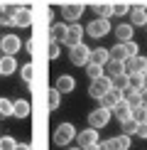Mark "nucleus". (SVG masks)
<instances>
[{"instance_id": "43", "label": "nucleus", "mask_w": 147, "mask_h": 150, "mask_svg": "<svg viewBox=\"0 0 147 150\" xmlns=\"http://www.w3.org/2000/svg\"><path fill=\"white\" fill-rule=\"evenodd\" d=\"M81 150H98V145H88V148H81Z\"/></svg>"}, {"instance_id": "8", "label": "nucleus", "mask_w": 147, "mask_h": 150, "mask_svg": "<svg viewBox=\"0 0 147 150\" xmlns=\"http://www.w3.org/2000/svg\"><path fill=\"white\" fill-rule=\"evenodd\" d=\"M20 47H22V42H20L17 35H5L3 40H0V49H3L5 54H10V57H15V52H20Z\"/></svg>"}, {"instance_id": "6", "label": "nucleus", "mask_w": 147, "mask_h": 150, "mask_svg": "<svg viewBox=\"0 0 147 150\" xmlns=\"http://www.w3.org/2000/svg\"><path fill=\"white\" fill-rule=\"evenodd\" d=\"M83 15V5L81 3H64L61 5V17L69 22H78V17Z\"/></svg>"}, {"instance_id": "25", "label": "nucleus", "mask_w": 147, "mask_h": 150, "mask_svg": "<svg viewBox=\"0 0 147 150\" xmlns=\"http://www.w3.org/2000/svg\"><path fill=\"white\" fill-rule=\"evenodd\" d=\"M96 15L98 17H103V20H108V17H113V5H108V3H101V5H96Z\"/></svg>"}, {"instance_id": "33", "label": "nucleus", "mask_w": 147, "mask_h": 150, "mask_svg": "<svg viewBox=\"0 0 147 150\" xmlns=\"http://www.w3.org/2000/svg\"><path fill=\"white\" fill-rule=\"evenodd\" d=\"M127 12H130V5H127V3H115L113 5V15H127Z\"/></svg>"}, {"instance_id": "17", "label": "nucleus", "mask_w": 147, "mask_h": 150, "mask_svg": "<svg viewBox=\"0 0 147 150\" xmlns=\"http://www.w3.org/2000/svg\"><path fill=\"white\" fill-rule=\"evenodd\" d=\"M113 32H115V42H130L132 40V25L123 22V25H118V27L113 30Z\"/></svg>"}, {"instance_id": "16", "label": "nucleus", "mask_w": 147, "mask_h": 150, "mask_svg": "<svg viewBox=\"0 0 147 150\" xmlns=\"http://www.w3.org/2000/svg\"><path fill=\"white\" fill-rule=\"evenodd\" d=\"M108 52H110V59H118V62H125V59H130V54H127V47H125V42H115V45L110 47Z\"/></svg>"}, {"instance_id": "30", "label": "nucleus", "mask_w": 147, "mask_h": 150, "mask_svg": "<svg viewBox=\"0 0 147 150\" xmlns=\"http://www.w3.org/2000/svg\"><path fill=\"white\" fill-rule=\"evenodd\" d=\"M8 116H12V101L0 98V118H8Z\"/></svg>"}, {"instance_id": "13", "label": "nucleus", "mask_w": 147, "mask_h": 150, "mask_svg": "<svg viewBox=\"0 0 147 150\" xmlns=\"http://www.w3.org/2000/svg\"><path fill=\"white\" fill-rule=\"evenodd\" d=\"M17 71V62L15 57H10V54H5V57H0V74L3 76H10V74Z\"/></svg>"}, {"instance_id": "5", "label": "nucleus", "mask_w": 147, "mask_h": 150, "mask_svg": "<svg viewBox=\"0 0 147 150\" xmlns=\"http://www.w3.org/2000/svg\"><path fill=\"white\" fill-rule=\"evenodd\" d=\"M88 54H91V49L83 45H76V47H71V52H69V59H71V64H76V67H86L88 64Z\"/></svg>"}, {"instance_id": "18", "label": "nucleus", "mask_w": 147, "mask_h": 150, "mask_svg": "<svg viewBox=\"0 0 147 150\" xmlns=\"http://www.w3.org/2000/svg\"><path fill=\"white\" fill-rule=\"evenodd\" d=\"M74 86H76V81H74V76H59L57 79V84H54V89H57L59 93H69V91H74Z\"/></svg>"}, {"instance_id": "23", "label": "nucleus", "mask_w": 147, "mask_h": 150, "mask_svg": "<svg viewBox=\"0 0 147 150\" xmlns=\"http://www.w3.org/2000/svg\"><path fill=\"white\" fill-rule=\"evenodd\" d=\"M103 69H108L106 76H115V74H125V67H123V62L118 59H108V64L103 67Z\"/></svg>"}, {"instance_id": "36", "label": "nucleus", "mask_w": 147, "mask_h": 150, "mask_svg": "<svg viewBox=\"0 0 147 150\" xmlns=\"http://www.w3.org/2000/svg\"><path fill=\"white\" fill-rule=\"evenodd\" d=\"M137 138H147V123H137V130H135Z\"/></svg>"}, {"instance_id": "19", "label": "nucleus", "mask_w": 147, "mask_h": 150, "mask_svg": "<svg viewBox=\"0 0 147 150\" xmlns=\"http://www.w3.org/2000/svg\"><path fill=\"white\" fill-rule=\"evenodd\" d=\"M12 116H17V118H27V116H29V101H24V98L12 101Z\"/></svg>"}, {"instance_id": "35", "label": "nucleus", "mask_w": 147, "mask_h": 150, "mask_svg": "<svg viewBox=\"0 0 147 150\" xmlns=\"http://www.w3.org/2000/svg\"><path fill=\"white\" fill-rule=\"evenodd\" d=\"M98 150H118L113 145V138H108V140H103V143H98Z\"/></svg>"}, {"instance_id": "39", "label": "nucleus", "mask_w": 147, "mask_h": 150, "mask_svg": "<svg viewBox=\"0 0 147 150\" xmlns=\"http://www.w3.org/2000/svg\"><path fill=\"white\" fill-rule=\"evenodd\" d=\"M24 49L32 54V52H34V40H27V42H24Z\"/></svg>"}, {"instance_id": "14", "label": "nucleus", "mask_w": 147, "mask_h": 150, "mask_svg": "<svg viewBox=\"0 0 147 150\" xmlns=\"http://www.w3.org/2000/svg\"><path fill=\"white\" fill-rule=\"evenodd\" d=\"M113 113H115V118H118L120 123L130 121V113H132V111H130V103H127V101H118V103L113 106Z\"/></svg>"}, {"instance_id": "12", "label": "nucleus", "mask_w": 147, "mask_h": 150, "mask_svg": "<svg viewBox=\"0 0 147 150\" xmlns=\"http://www.w3.org/2000/svg\"><path fill=\"white\" fill-rule=\"evenodd\" d=\"M12 22L20 25V27H29V25H32V10H29V8H17Z\"/></svg>"}, {"instance_id": "40", "label": "nucleus", "mask_w": 147, "mask_h": 150, "mask_svg": "<svg viewBox=\"0 0 147 150\" xmlns=\"http://www.w3.org/2000/svg\"><path fill=\"white\" fill-rule=\"evenodd\" d=\"M140 98H142V106H147V89H140Z\"/></svg>"}, {"instance_id": "20", "label": "nucleus", "mask_w": 147, "mask_h": 150, "mask_svg": "<svg viewBox=\"0 0 147 150\" xmlns=\"http://www.w3.org/2000/svg\"><path fill=\"white\" fill-rule=\"evenodd\" d=\"M123 101H127L130 106H140V103H142V98H140V89H132V86L123 89Z\"/></svg>"}, {"instance_id": "32", "label": "nucleus", "mask_w": 147, "mask_h": 150, "mask_svg": "<svg viewBox=\"0 0 147 150\" xmlns=\"http://www.w3.org/2000/svg\"><path fill=\"white\" fill-rule=\"evenodd\" d=\"M127 81H130V86H132V89H142V74H137V71H135V74H127Z\"/></svg>"}, {"instance_id": "9", "label": "nucleus", "mask_w": 147, "mask_h": 150, "mask_svg": "<svg viewBox=\"0 0 147 150\" xmlns=\"http://www.w3.org/2000/svg\"><path fill=\"white\" fill-rule=\"evenodd\" d=\"M83 32H86V30H83L78 22L69 25V30H66V40H64V45H69V47H76V45H81V40H83Z\"/></svg>"}, {"instance_id": "22", "label": "nucleus", "mask_w": 147, "mask_h": 150, "mask_svg": "<svg viewBox=\"0 0 147 150\" xmlns=\"http://www.w3.org/2000/svg\"><path fill=\"white\" fill-rule=\"evenodd\" d=\"M130 111H132V113H130L132 121H137V123H147V106H142V103H140V106H130Z\"/></svg>"}, {"instance_id": "26", "label": "nucleus", "mask_w": 147, "mask_h": 150, "mask_svg": "<svg viewBox=\"0 0 147 150\" xmlns=\"http://www.w3.org/2000/svg\"><path fill=\"white\" fill-rule=\"evenodd\" d=\"M113 145L118 148V150H130V135H125V133H123V135H115V138H113Z\"/></svg>"}, {"instance_id": "10", "label": "nucleus", "mask_w": 147, "mask_h": 150, "mask_svg": "<svg viewBox=\"0 0 147 150\" xmlns=\"http://www.w3.org/2000/svg\"><path fill=\"white\" fill-rule=\"evenodd\" d=\"M108 59H110V52H108L106 47H96V49H91V54H88V64L106 67V64H108Z\"/></svg>"}, {"instance_id": "41", "label": "nucleus", "mask_w": 147, "mask_h": 150, "mask_svg": "<svg viewBox=\"0 0 147 150\" xmlns=\"http://www.w3.org/2000/svg\"><path fill=\"white\" fill-rule=\"evenodd\" d=\"M15 150H32V148H29L27 143H20V145H15Z\"/></svg>"}, {"instance_id": "2", "label": "nucleus", "mask_w": 147, "mask_h": 150, "mask_svg": "<svg viewBox=\"0 0 147 150\" xmlns=\"http://www.w3.org/2000/svg\"><path fill=\"white\" fill-rule=\"evenodd\" d=\"M74 138H76V128L71 123H59L57 130H54V143L57 145H69Z\"/></svg>"}, {"instance_id": "4", "label": "nucleus", "mask_w": 147, "mask_h": 150, "mask_svg": "<svg viewBox=\"0 0 147 150\" xmlns=\"http://www.w3.org/2000/svg\"><path fill=\"white\" fill-rule=\"evenodd\" d=\"M86 32L93 37V40H101V37H106L110 32V22L103 20V17H96V20H91L88 25H86Z\"/></svg>"}, {"instance_id": "28", "label": "nucleus", "mask_w": 147, "mask_h": 150, "mask_svg": "<svg viewBox=\"0 0 147 150\" xmlns=\"http://www.w3.org/2000/svg\"><path fill=\"white\" fill-rule=\"evenodd\" d=\"M20 76H22L24 81H27V84H32V79H34V67H32V64H22Z\"/></svg>"}, {"instance_id": "37", "label": "nucleus", "mask_w": 147, "mask_h": 150, "mask_svg": "<svg viewBox=\"0 0 147 150\" xmlns=\"http://www.w3.org/2000/svg\"><path fill=\"white\" fill-rule=\"evenodd\" d=\"M125 47H127V54H130V57H135V54H137V42H125Z\"/></svg>"}, {"instance_id": "34", "label": "nucleus", "mask_w": 147, "mask_h": 150, "mask_svg": "<svg viewBox=\"0 0 147 150\" xmlns=\"http://www.w3.org/2000/svg\"><path fill=\"white\" fill-rule=\"evenodd\" d=\"M123 130H125V135H135V130H137V121H125L123 123Z\"/></svg>"}, {"instance_id": "31", "label": "nucleus", "mask_w": 147, "mask_h": 150, "mask_svg": "<svg viewBox=\"0 0 147 150\" xmlns=\"http://www.w3.org/2000/svg\"><path fill=\"white\" fill-rule=\"evenodd\" d=\"M15 145H17V140L12 135H3L0 138V150H15Z\"/></svg>"}, {"instance_id": "3", "label": "nucleus", "mask_w": 147, "mask_h": 150, "mask_svg": "<svg viewBox=\"0 0 147 150\" xmlns=\"http://www.w3.org/2000/svg\"><path fill=\"white\" fill-rule=\"evenodd\" d=\"M110 116H113V111L110 108H96V111H91L88 113V128H103V126H108V121H110Z\"/></svg>"}, {"instance_id": "45", "label": "nucleus", "mask_w": 147, "mask_h": 150, "mask_svg": "<svg viewBox=\"0 0 147 150\" xmlns=\"http://www.w3.org/2000/svg\"><path fill=\"white\" fill-rule=\"evenodd\" d=\"M145 27H147V25H145Z\"/></svg>"}, {"instance_id": "11", "label": "nucleus", "mask_w": 147, "mask_h": 150, "mask_svg": "<svg viewBox=\"0 0 147 150\" xmlns=\"http://www.w3.org/2000/svg\"><path fill=\"white\" fill-rule=\"evenodd\" d=\"M88 145H98V130L96 128L78 130V148H88Z\"/></svg>"}, {"instance_id": "15", "label": "nucleus", "mask_w": 147, "mask_h": 150, "mask_svg": "<svg viewBox=\"0 0 147 150\" xmlns=\"http://www.w3.org/2000/svg\"><path fill=\"white\" fill-rule=\"evenodd\" d=\"M118 101H123V91H118V89H110V91L106 93V96L101 98V106H103V108H110V111H113V106L118 103Z\"/></svg>"}, {"instance_id": "24", "label": "nucleus", "mask_w": 147, "mask_h": 150, "mask_svg": "<svg viewBox=\"0 0 147 150\" xmlns=\"http://www.w3.org/2000/svg\"><path fill=\"white\" fill-rule=\"evenodd\" d=\"M110 84H113V89L123 91L130 86V81H127V74H115V76H110Z\"/></svg>"}, {"instance_id": "21", "label": "nucleus", "mask_w": 147, "mask_h": 150, "mask_svg": "<svg viewBox=\"0 0 147 150\" xmlns=\"http://www.w3.org/2000/svg\"><path fill=\"white\" fill-rule=\"evenodd\" d=\"M66 25H52V30H49V42H64L66 40Z\"/></svg>"}, {"instance_id": "7", "label": "nucleus", "mask_w": 147, "mask_h": 150, "mask_svg": "<svg viewBox=\"0 0 147 150\" xmlns=\"http://www.w3.org/2000/svg\"><path fill=\"white\" fill-rule=\"evenodd\" d=\"M130 25L132 27H145L147 25V8L145 5H130Z\"/></svg>"}, {"instance_id": "29", "label": "nucleus", "mask_w": 147, "mask_h": 150, "mask_svg": "<svg viewBox=\"0 0 147 150\" xmlns=\"http://www.w3.org/2000/svg\"><path fill=\"white\" fill-rule=\"evenodd\" d=\"M59 103H61V93H59L57 89H52V91H49V108L57 111V108H59Z\"/></svg>"}, {"instance_id": "1", "label": "nucleus", "mask_w": 147, "mask_h": 150, "mask_svg": "<svg viewBox=\"0 0 147 150\" xmlns=\"http://www.w3.org/2000/svg\"><path fill=\"white\" fill-rule=\"evenodd\" d=\"M113 89V84H110V76H98V79H91V86H88V93L93 98H98L101 101L106 93Z\"/></svg>"}, {"instance_id": "42", "label": "nucleus", "mask_w": 147, "mask_h": 150, "mask_svg": "<svg viewBox=\"0 0 147 150\" xmlns=\"http://www.w3.org/2000/svg\"><path fill=\"white\" fill-rule=\"evenodd\" d=\"M142 84H145V86H142V89H147V71L142 74Z\"/></svg>"}, {"instance_id": "38", "label": "nucleus", "mask_w": 147, "mask_h": 150, "mask_svg": "<svg viewBox=\"0 0 147 150\" xmlns=\"http://www.w3.org/2000/svg\"><path fill=\"white\" fill-rule=\"evenodd\" d=\"M59 57V47H57V42H52L49 45V59H57Z\"/></svg>"}, {"instance_id": "44", "label": "nucleus", "mask_w": 147, "mask_h": 150, "mask_svg": "<svg viewBox=\"0 0 147 150\" xmlns=\"http://www.w3.org/2000/svg\"><path fill=\"white\" fill-rule=\"evenodd\" d=\"M66 150H81V148H66Z\"/></svg>"}, {"instance_id": "27", "label": "nucleus", "mask_w": 147, "mask_h": 150, "mask_svg": "<svg viewBox=\"0 0 147 150\" xmlns=\"http://www.w3.org/2000/svg\"><path fill=\"white\" fill-rule=\"evenodd\" d=\"M86 74H88L91 79H98V76H106V69L98 64H86Z\"/></svg>"}]
</instances>
